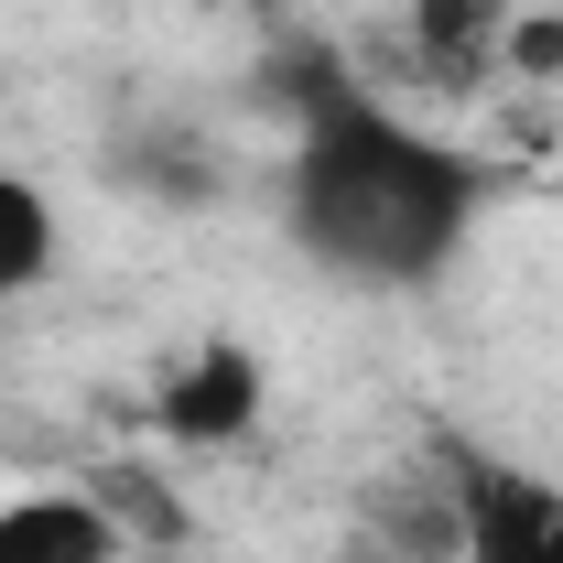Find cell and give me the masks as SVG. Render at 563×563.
<instances>
[{
  "instance_id": "8992f818",
  "label": "cell",
  "mask_w": 563,
  "mask_h": 563,
  "mask_svg": "<svg viewBox=\"0 0 563 563\" xmlns=\"http://www.w3.org/2000/svg\"><path fill=\"white\" fill-rule=\"evenodd\" d=\"M44 272H55V207H44L22 174H0V303L33 292Z\"/></svg>"
},
{
  "instance_id": "7a4b0ae2",
  "label": "cell",
  "mask_w": 563,
  "mask_h": 563,
  "mask_svg": "<svg viewBox=\"0 0 563 563\" xmlns=\"http://www.w3.org/2000/svg\"><path fill=\"white\" fill-rule=\"evenodd\" d=\"M444 498H455V553H466V563H563V488H553V477L455 444Z\"/></svg>"
},
{
  "instance_id": "6da1fadb",
  "label": "cell",
  "mask_w": 563,
  "mask_h": 563,
  "mask_svg": "<svg viewBox=\"0 0 563 563\" xmlns=\"http://www.w3.org/2000/svg\"><path fill=\"white\" fill-rule=\"evenodd\" d=\"M292 98H303L292 109L303 141H292V174H282V228L303 239V261H325L347 282H433L488 207V163L390 120L325 55L292 66Z\"/></svg>"
},
{
  "instance_id": "3957f363",
  "label": "cell",
  "mask_w": 563,
  "mask_h": 563,
  "mask_svg": "<svg viewBox=\"0 0 563 563\" xmlns=\"http://www.w3.org/2000/svg\"><path fill=\"white\" fill-rule=\"evenodd\" d=\"M152 422H163L174 444H239V433L261 422V368H250V347H207V357H185V368L163 379Z\"/></svg>"
},
{
  "instance_id": "5b68a950",
  "label": "cell",
  "mask_w": 563,
  "mask_h": 563,
  "mask_svg": "<svg viewBox=\"0 0 563 563\" xmlns=\"http://www.w3.org/2000/svg\"><path fill=\"white\" fill-rule=\"evenodd\" d=\"M412 33L433 76H477V55L509 33V0H412Z\"/></svg>"
},
{
  "instance_id": "277c9868",
  "label": "cell",
  "mask_w": 563,
  "mask_h": 563,
  "mask_svg": "<svg viewBox=\"0 0 563 563\" xmlns=\"http://www.w3.org/2000/svg\"><path fill=\"white\" fill-rule=\"evenodd\" d=\"M0 563H120V520H109V498H76V488L11 498L0 509Z\"/></svg>"
}]
</instances>
